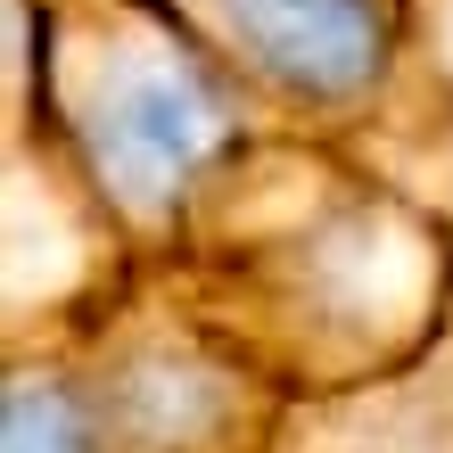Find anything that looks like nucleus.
Listing matches in <instances>:
<instances>
[{
    "mask_svg": "<svg viewBox=\"0 0 453 453\" xmlns=\"http://www.w3.org/2000/svg\"><path fill=\"white\" fill-rule=\"evenodd\" d=\"M0 453H116L58 313L42 305L0 322Z\"/></svg>",
    "mask_w": 453,
    "mask_h": 453,
    "instance_id": "obj_6",
    "label": "nucleus"
},
{
    "mask_svg": "<svg viewBox=\"0 0 453 453\" xmlns=\"http://www.w3.org/2000/svg\"><path fill=\"white\" fill-rule=\"evenodd\" d=\"M206 42L264 132L355 149L429 190L453 157V83L429 50V0H165ZM437 198V190H429Z\"/></svg>",
    "mask_w": 453,
    "mask_h": 453,
    "instance_id": "obj_3",
    "label": "nucleus"
},
{
    "mask_svg": "<svg viewBox=\"0 0 453 453\" xmlns=\"http://www.w3.org/2000/svg\"><path fill=\"white\" fill-rule=\"evenodd\" d=\"M165 273L280 395H330L453 322V206L355 149L256 132L206 173Z\"/></svg>",
    "mask_w": 453,
    "mask_h": 453,
    "instance_id": "obj_1",
    "label": "nucleus"
},
{
    "mask_svg": "<svg viewBox=\"0 0 453 453\" xmlns=\"http://www.w3.org/2000/svg\"><path fill=\"white\" fill-rule=\"evenodd\" d=\"M42 313H58L116 453H273L288 395L181 297L165 264H108Z\"/></svg>",
    "mask_w": 453,
    "mask_h": 453,
    "instance_id": "obj_4",
    "label": "nucleus"
},
{
    "mask_svg": "<svg viewBox=\"0 0 453 453\" xmlns=\"http://www.w3.org/2000/svg\"><path fill=\"white\" fill-rule=\"evenodd\" d=\"M256 108L165 0H9V157L50 165L116 264H165Z\"/></svg>",
    "mask_w": 453,
    "mask_h": 453,
    "instance_id": "obj_2",
    "label": "nucleus"
},
{
    "mask_svg": "<svg viewBox=\"0 0 453 453\" xmlns=\"http://www.w3.org/2000/svg\"><path fill=\"white\" fill-rule=\"evenodd\" d=\"M273 453H453V322L380 380L288 395Z\"/></svg>",
    "mask_w": 453,
    "mask_h": 453,
    "instance_id": "obj_5",
    "label": "nucleus"
}]
</instances>
